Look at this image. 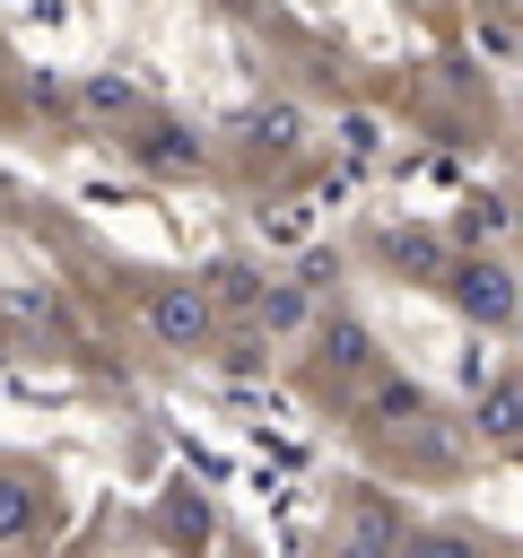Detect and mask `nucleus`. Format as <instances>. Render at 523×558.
<instances>
[{
    "instance_id": "obj_1",
    "label": "nucleus",
    "mask_w": 523,
    "mask_h": 558,
    "mask_svg": "<svg viewBox=\"0 0 523 558\" xmlns=\"http://www.w3.org/2000/svg\"><path fill=\"white\" fill-rule=\"evenodd\" d=\"M445 296H453L471 323H488V331L514 323V270H506V262H453V270H445Z\"/></svg>"
},
{
    "instance_id": "obj_2",
    "label": "nucleus",
    "mask_w": 523,
    "mask_h": 558,
    "mask_svg": "<svg viewBox=\"0 0 523 558\" xmlns=\"http://www.w3.org/2000/svg\"><path fill=\"white\" fill-rule=\"evenodd\" d=\"M148 331L166 340V349H209L218 340V305L200 296V288H148Z\"/></svg>"
},
{
    "instance_id": "obj_3",
    "label": "nucleus",
    "mask_w": 523,
    "mask_h": 558,
    "mask_svg": "<svg viewBox=\"0 0 523 558\" xmlns=\"http://www.w3.org/2000/svg\"><path fill=\"white\" fill-rule=\"evenodd\" d=\"M401 541H410L401 506L384 488H357L349 497V523H340V558H401Z\"/></svg>"
},
{
    "instance_id": "obj_4",
    "label": "nucleus",
    "mask_w": 523,
    "mask_h": 558,
    "mask_svg": "<svg viewBox=\"0 0 523 558\" xmlns=\"http://www.w3.org/2000/svg\"><path fill=\"white\" fill-rule=\"evenodd\" d=\"M427 418V392L410 375H375L366 384V427H418Z\"/></svg>"
},
{
    "instance_id": "obj_5",
    "label": "nucleus",
    "mask_w": 523,
    "mask_h": 558,
    "mask_svg": "<svg viewBox=\"0 0 523 558\" xmlns=\"http://www.w3.org/2000/svg\"><path fill=\"white\" fill-rule=\"evenodd\" d=\"M305 314H314V288H296V279H270V288L253 296V323H262L270 340H288V331H305Z\"/></svg>"
},
{
    "instance_id": "obj_6",
    "label": "nucleus",
    "mask_w": 523,
    "mask_h": 558,
    "mask_svg": "<svg viewBox=\"0 0 523 558\" xmlns=\"http://www.w3.org/2000/svg\"><path fill=\"white\" fill-rule=\"evenodd\" d=\"M200 296H209V305H218V314H253V296H262V279H253V270H244V262H218V270H209V288H200Z\"/></svg>"
},
{
    "instance_id": "obj_7",
    "label": "nucleus",
    "mask_w": 523,
    "mask_h": 558,
    "mask_svg": "<svg viewBox=\"0 0 523 558\" xmlns=\"http://www.w3.org/2000/svg\"><path fill=\"white\" fill-rule=\"evenodd\" d=\"M44 523V506H35V488L17 480V471H0V541H26Z\"/></svg>"
},
{
    "instance_id": "obj_8",
    "label": "nucleus",
    "mask_w": 523,
    "mask_h": 558,
    "mask_svg": "<svg viewBox=\"0 0 523 558\" xmlns=\"http://www.w3.org/2000/svg\"><path fill=\"white\" fill-rule=\"evenodd\" d=\"M139 157H148L157 174H192V166H200V140H192V131H148Z\"/></svg>"
},
{
    "instance_id": "obj_9",
    "label": "nucleus",
    "mask_w": 523,
    "mask_h": 558,
    "mask_svg": "<svg viewBox=\"0 0 523 558\" xmlns=\"http://www.w3.org/2000/svg\"><path fill=\"white\" fill-rule=\"evenodd\" d=\"M323 357H331L340 375H366V366H375V340H366L357 323H331V331H323Z\"/></svg>"
},
{
    "instance_id": "obj_10",
    "label": "nucleus",
    "mask_w": 523,
    "mask_h": 558,
    "mask_svg": "<svg viewBox=\"0 0 523 558\" xmlns=\"http://www.w3.org/2000/svg\"><path fill=\"white\" fill-rule=\"evenodd\" d=\"M514 410H523V401H514V384L497 375V384H488V401H479V427H488V445H514Z\"/></svg>"
},
{
    "instance_id": "obj_11",
    "label": "nucleus",
    "mask_w": 523,
    "mask_h": 558,
    "mask_svg": "<svg viewBox=\"0 0 523 558\" xmlns=\"http://www.w3.org/2000/svg\"><path fill=\"white\" fill-rule=\"evenodd\" d=\"M296 131H305L296 105H262V113H253V140H262V148H296Z\"/></svg>"
},
{
    "instance_id": "obj_12",
    "label": "nucleus",
    "mask_w": 523,
    "mask_h": 558,
    "mask_svg": "<svg viewBox=\"0 0 523 558\" xmlns=\"http://www.w3.org/2000/svg\"><path fill=\"white\" fill-rule=\"evenodd\" d=\"M166 532H174L183 549H200V541H209V506H192V497H166Z\"/></svg>"
},
{
    "instance_id": "obj_13",
    "label": "nucleus",
    "mask_w": 523,
    "mask_h": 558,
    "mask_svg": "<svg viewBox=\"0 0 523 558\" xmlns=\"http://www.w3.org/2000/svg\"><path fill=\"white\" fill-rule=\"evenodd\" d=\"M462 235H506V201L497 192H471L462 201Z\"/></svg>"
},
{
    "instance_id": "obj_14",
    "label": "nucleus",
    "mask_w": 523,
    "mask_h": 558,
    "mask_svg": "<svg viewBox=\"0 0 523 558\" xmlns=\"http://www.w3.org/2000/svg\"><path fill=\"white\" fill-rule=\"evenodd\" d=\"M401 558H479V541H462V532H418V541H401Z\"/></svg>"
},
{
    "instance_id": "obj_15",
    "label": "nucleus",
    "mask_w": 523,
    "mask_h": 558,
    "mask_svg": "<svg viewBox=\"0 0 523 558\" xmlns=\"http://www.w3.org/2000/svg\"><path fill=\"white\" fill-rule=\"evenodd\" d=\"M87 105H96V113H131V105H139V87L105 70V78H87Z\"/></svg>"
},
{
    "instance_id": "obj_16",
    "label": "nucleus",
    "mask_w": 523,
    "mask_h": 558,
    "mask_svg": "<svg viewBox=\"0 0 523 558\" xmlns=\"http://www.w3.org/2000/svg\"><path fill=\"white\" fill-rule=\"evenodd\" d=\"M340 140H349V157H375V148H384V122H375V113H349Z\"/></svg>"
},
{
    "instance_id": "obj_17",
    "label": "nucleus",
    "mask_w": 523,
    "mask_h": 558,
    "mask_svg": "<svg viewBox=\"0 0 523 558\" xmlns=\"http://www.w3.org/2000/svg\"><path fill=\"white\" fill-rule=\"evenodd\" d=\"M392 262H410V270H445V253H436L427 235H392Z\"/></svg>"
}]
</instances>
